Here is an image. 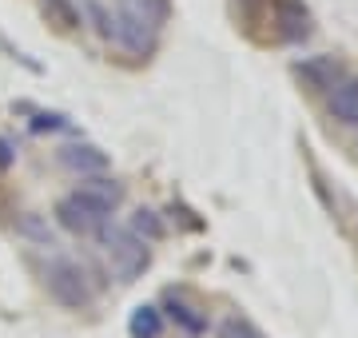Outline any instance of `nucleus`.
<instances>
[{"mask_svg":"<svg viewBox=\"0 0 358 338\" xmlns=\"http://www.w3.org/2000/svg\"><path fill=\"white\" fill-rule=\"evenodd\" d=\"M13 143H8V140H0V171H4V168H13Z\"/></svg>","mask_w":358,"mask_h":338,"instance_id":"nucleus-17","label":"nucleus"},{"mask_svg":"<svg viewBox=\"0 0 358 338\" xmlns=\"http://www.w3.org/2000/svg\"><path fill=\"white\" fill-rule=\"evenodd\" d=\"M40 283L60 311H88L100 299V286L92 279L88 263L76 255H64V251H48V259L40 267Z\"/></svg>","mask_w":358,"mask_h":338,"instance_id":"nucleus-1","label":"nucleus"},{"mask_svg":"<svg viewBox=\"0 0 358 338\" xmlns=\"http://www.w3.org/2000/svg\"><path fill=\"white\" fill-rule=\"evenodd\" d=\"M64 124H68L64 116H36V124H32V128H36V131H60Z\"/></svg>","mask_w":358,"mask_h":338,"instance_id":"nucleus-16","label":"nucleus"},{"mask_svg":"<svg viewBox=\"0 0 358 338\" xmlns=\"http://www.w3.org/2000/svg\"><path fill=\"white\" fill-rule=\"evenodd\" d=\"M68 196L76 199L92 219L108 223V219H115V211H120V203H124V183L112 179L108 171H100V175H84Z\"/></svg>","mask_w":358,"mask_h":338,"instance_id":"nucleus-3","label":"nucleus"},{"mask_svg":"<svg viewBox=\"0 0 358 338\" xmlns=\"http://www.w3.org/2000/svg\"><path fill=\"white\" fill-rule=\"evenodd\" d=\"M80 16H88L84 24L96 28V36H100V40H112V32H115V13L103 4V0H80Z\"/></svg>","mask_w":358,"mask_h":338,"instance_id":"nucleus-14","label":"nucleus"},{"mask_svg":"<svg viewBox=\"0 0 358 338\" xmlns=\"http://www.w3.org/2000/svg\"><path fill=\"white\" fill-rule=\"evenodd\" d=\"M215 338H267V335H263L251 318H243V314H231V318H223V323H219Z\"/></svg>","mask_w":358,"mask_h":338,"instance_id":"nucleus-15","label":"nucleus"},{"mask_svg":"<svg viewBox=\"0 0 358 338\" xmlns=\"http://www.w3.org/2000/svg\"><path fill=\"white\" fill-rule=\"evenodd\" d=\"M92 239H100L103 259H108V274H115L120 283H136L152 267V243H143L140 235H131L124 223L108 219Z\"/></svg>","mask_w":358,"mask_h":338,"instance_id":"nucleus-2","label":"nucleus"},{"mask_svg":"<svg viewBox=\"0 0 358 338\" xmlns=\"http://www.w3.org/2000/svg\"><path fill=\"white\" fill-rule=\"evenodd\" d=\"M52 223H56V231H60V235H76V239H92V235L103 227V223L92 219V215L80 207L72 196L56 199V207H52Z\"/></svg>","mask_w":358,"mask_h":338,"instance_id":"nucleus-7","label":"nucleus"},{"mask_svg":"<svg viewBox=\"0 0 358 338\" xmlns=\"http://www.w3.org/2000/svg\"><path fill=\"white\" fill-rule=\"evenodd\" d=\"M327 108H331V116L346 128H358V80L343 76L327 91Z\"/></svg>","mask_w":358,"mask_h":338,"instance_id":"nucleus-9","label":"nucleus"},{"mask_svg":"<svg viewBox=\"0 0 358 338\" xmlns=\"http://www.w3.org/2000/svg\"><path fill=\"white\" fill-rule=\"evenodd\" d=\"M56 163L64 171H72V175H100V171L112 168V159H108V152H100L96 143H64V147H56Z\"/></svg>","mask_w":358,"mask_h":338,"instance_id":"nucleus-5","label":"nucleus"},{"mask_svg":"<svg viewBox=\"0 0 358 338\" xmlns=\"http://www.w3.org/2000/svg\"><path fill=\"white\" fill-rule=\"evenodd\" d=\"M16 239H24L32 247H44V251H56L60 247V231H56V223L48 215H40V211H24L20 219L13 223Z\"/></svg>","mask_w":358,"mask_h":338,"instance_id":"nucleus-8","label":"nucleus"},{"mask_svg":"<svg viewBox=\"0 0 358 338\" xmlns=\"http://www.w3.org/2000/svg\"><path fill=\"white\" fill-rule=\"evenodd\" d=\"M164 326H167L164 311H159L155 302H140V307L131 311V318H128V335L131 338H159Z\"/></svg>","mask_w":358,"mask_h":338,"instance_id":"nucleus-12","label":"nucleus"},{"mask_svg":"<svg viewBox=\"0 0 358 338\" xmlns=\"http://www.w3.org/2000/svg\"><path fill=\"white\" fill-rule=\"evenodd\" d=\"M299 76H303V84L315 91H331L338 80H343V68L334 64L331 56H315V60H303V64L294 68Z\"/></svg>","mask_w":358,"mask_h":338,"instance_id":"nucleus-10","label":"nucleus"},{"mask_svg":"<svg viewBox=\"0 0 358 338\" xmlns=\"http://www.w3.org/2000/svg\"><path fill=\"white\" fill-rule=\"evenodd\" d=\"M159 311H164L167 323H176L183 335L192 338H203L207 326H211V318H207V311H199V307H192V302L183 299V295H176V291H167L164 302H159Z\"/></svg>","mask_w":358,"mask_h":338,"instance_id":"nucleus-6","label":"nucleus"},{"mask_svg":"<svg viewBox=\"0 0 358 338\" xmlns=\"http://www.w3.org/2000/svg\"><path fill=\"white\" fill-rule=\"evenodd\" d=\"M115 32L112 40L124 48L128 56H140V60H148V56L155 52V44H159V28L148 20V16H140L131 4H124V0H115Z\"/></svg>","mask_w":358,"mask_h":338,"instance_id":"nucleus-4","label":"nucleus"},{"mask_svg":"<svg viewBox=\"0 0 358 338\" xmlns=\"http://www.w3.org/2000/svg\"><path fill=\"white\" fill-rule=\"evenodd\" d=\"M40 16L56 32H76V28H84V16H80L76 0H40Z\"/></svg>","mask_w":358,"mask_h":338,"instance_id":"nucleus-11","label":"nucleus"},{"mask_svg":"<svg viewBox=\"0 0 358 338\" xmlns=\"http://www.w3.org/2000/svg\"><path fill=\"white\" fill-rule=\"evenodd\" d=\"M124 227H128L131 235H140L143 243H159V239L167 235L164 215H159V211H152V207H136L128 215V223H124Z\"/></svg>","mask_w":358,"mask_h":338,"instance_id":"nucleus-13","label":"nucleus"}]
</instances>
